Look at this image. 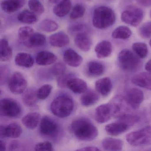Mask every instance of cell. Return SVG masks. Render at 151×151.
<instances>
[{"mask_svg":"<svg viewBox=\"0 0 151 151\" xmlns=\"http://www.w3.org/2000/svg\"><path fill=\"white\" fill-rule=\"evenodd\" d=\"M132 82L139 87L151 90V73L144 72L137 74L132 78Z\"/></svg>","mask_w":151,"mask_h":151,"instance_id":"cell-17","label":"cell"},{"mask_svg":"<svg viewBox=\"0 0 151 151\" xmlns=\"http://www.w3.org/2000/svg\"><path fill=\"white\" fill-rule=\"evenodd\" d=\"M68 87L76 93H83L87 89L86 82L78 78H73L68 83Z\"/></svg>","mask_w":151,"mask_h":151,"instance_id":"cell-22","label":"cell"},{"mask_svg":"<svg viewBox=\"0 0 151 151\" xmlns=\"http://www.w3.org/2000/svg\"><path fill=\"white\" fill-rule=\"evenodd\" d=\"M136 1L142 6L146 7L151 6V0H136Z\"/></svg>","mask_w":151,"mask_h":151,"instance_id":"cell-46","label":"cell"},{"mask_svg":"<svg viewBox=\"0 0 151 151\" xmlns=\"http://www.w3.org/2000/svg\"><path fill=\"white\" fill-rule=\"evenodd\" d=\"M38 99L37 95V91L34 89H29L27 91L23 97L24 103L28 107H32L35 106Z\"/></svg>","mask_w":151,"mask_h":151,"instance_id":"cell-32","label":"cell"},{"mask_svg":"<svg viewBox=\"0 0 151 151\" xmlns=\"http://www.w3.org/2000/svg\"><path fill=\"white\" fill-rule=\"evenodd\" d=\"M66 66L61 62L58 63L54 65L50 69L51 74L56 76H60L66 73Z\"/></svg>","mask_w":151,"mask_h":151,"instance_id":"cell-41","label":"cell"},{"mask_svg":"<svg viewBox=\"0 0 151 151\" xmlns=\"http://www.w3.org/2000/svg\"><path fill=\"white\" fill-rule=\"evenodd\" d=\"M132 31L129 28L124 26H121L116 28L112 34L113 38L116 39L125 40L130 37Z\"/></svg>","mask_w":151,"mask_h":151,"instance_id":"cell-33","label":"cell"},{"mask_svg":"<svg viewBox=\"0 0 151 151\" xmlns=\"http://www.w3.org/2000/svg\"><path fill=\"white\" fill-rule=\"evenodd\" d=\"M40 129L43 135L53 137L58 133L59 127L54 121L47 116H45L40 120Z\"/></svg>","mask_w":151,"mask_h":151,"instance_id":"cell-9","label":"cell"},{"mask_svg":"<svg viewBox=\"0 0 151 151\" xmlns=\"http://www.w3.org/2000/svg\"><path fill=\"white\" fill-rule=\"evenodd\" d=\"M127 142L133 146L144 147L151 145V126H147L132 132L126 136Z\"/></svg>","mask_w":151,"mask_h":151,"instance_id":"cell-5","label":"cell"},{"mask_svg":"<svg viewBox=\"0 0 151 151\" xmlns=\"http://www.w3.org/2000/svg\"><path fill=\"white\" fill-rule=\"evenodd\" d=\"M70 128L74 136L82 141H92L96 138L99 133L97 127L89 119L85 118L74 120Z\"/></svg>","mask_w":151,"mask_h":151,"instance_id":"cell-1","label":"cell"},{"mask_svg":"<svg viewBox=\"0 0 151 151\" xmlns=\"http://www.w3.org/2000/svg\"><path fill=\"white\" fill-rule=\"evenodd\" d=\"M116 16L110 8L101 6L94 9L93 17V24L96 28L105 29L114 23Z\"/></svg>","mask_w":151,"mask_h":151,"instance_id":"cell-2","label":"cell"},{"mask_svg":"<svg viewBox=\"0 0 151 151\" xmlns=\"http://www.w3.org/2000/svg\"><path fill=\"white\" fill-rule=\"evenodd\" d=\"M28 6L31 11L35 14L41 15L45 12L44 5L39 0H29Z\"/></svg>","mask_w":151,"mask_h":151,"instance_id":"cell-37","label":"cell"},{"mask_svg":"<svg viewBox=\"0 0 151 151\" xmlns=\"http://www.w3.org/2000/svg\"><path fill=\"white\" fill-rule=\"evenodd\" d=\"M21 113V107L15 101L8 98L1 100L0 114L1 116L15 117Z\"/></svg>","mask_w":151,"mask_h":151,"instance_id":"cell-7","label":"cell"},{"mask_svg":"<svg viewBox=\"0 0 151 151\" xmlns=\"http://www.w3.org/2000/svg\"><path fill=\"white\" fill-rule=\"evenodd\" d=\"M150 17H151V11H150Z\"/></svg>","mask_w":151,"mask_h":151,"instance_id":"cell-52","label":"cell"},{"mask_svg":"<svg viewBox=\"0 0 151 151\" xmlns=\"http://www.w3.org/2000/svg\"><path fill=\"white\" fill-rule=\"evenodd\" d=\"M46 40V39L45 35L41 33L34 32L25 45L29 47H38L45 45Z\"/></svg>","mask_w":151,"mask_h":151,"instance_id":"cell-31","label":"cell"},{"mask_svg":"<svg viewBox=\"0 0 151 151\" xmlns=\"http://www.w3.org/2000/svg\"><path fill=\"white\" fill-rule=\"evenodd\" d=\"M94 50L97 57L99 59L106 58L112 53V45L109 41L103 40L97 44Z\"/></svg>","mask_w":151,"mask_h":151,"instance_id":"cell-20","label":"cell"},{"mask_svg":"<svg viewBox=\"0 0 151 151\" xmlns=\"http://www.w3.org/2000/svg\"><path fill=\"white\" fill-rule=\"evenodd\" d=\"M75 77V75L71 73H65L63 75L58 76L57 78V85L60 88L68 87L69 81Z\"/></svg>","mask_w":151,"mask_h":151,"instance_id":"cell-40","label":"cell"},{"mask_svg":"<svg viewBox=\"0 0 151 151\" xmlns=\"http://www.w3.org/2000/svg\"><path fill=\"white\" fill-rule=\"evenodd\" d=\"M86 9L84 6L81 4H77L73 7L70 17L72 20H76L83 17L84 15Z\"/></svg>","mask_w":151,"mask_h":151,"instance_id":"cell-38","label":"cell"},{"mask_svg":"<svg viewBox=\"0 0 151 151\" xmlns=\"http://www.w3.org/2000/svg\"><path fill=\"white\" fill-rule=\"evenodd\" d=\"M139 33L142 37L149 38L151 37V22H147L141 25L139 29Z\"/></svg>","mask_w":151,"mask_h":151,"instance_id":"cell-42","label":"cell"},{"mask_svg":"<svg viewBox=\"0 0 151 151\" xmlns=\"http://www.w3.org/2000/svg\"><path fill=\"white\" fill-rule=\"evenodd\" d=\"M70 29L73 32H76L77 34L82 32H86V27L85 25L82 24L73 26Z\"/></svg>","mask_w":151,"mask_h":151,"instance_id":"cell-44","label":"cell"},{"mask_svg":"<svg viewBox=\"0 0 151 151\" xmlns=\"http://www.w3.org/2000/svg\"><path fill=\"white\" fill-rule=\"evenodd\" d=\"M18 143L17 141H13L11 142L9 146V150L14 151L18 148Z\"/></svg>","mask_w":151,"mask_h":151,"instance_id":"cell-48","label":"cell"},{"mask_svg":"<svg viewBox=\"0 0 151 151\" xmlns=\"http://www.w3.org/2000/svg\"><path fill=\"white\" fill-rule=\"evenodd\" d=\"M96 91L103 96L109 94L112 88L111 80L108 77L103 78L96 81L95 84Z\"/></svg>","mask_w":151,"mask_h":151,"instance_id":"cell-21","label":"cell"},{"mask_svg":"<svg viewBox=\"0 0 151 151\" xmlns=\"http://www.w3.org/2000/svg\"><path fill=\"white\" fill-rule=\"evenodd\" d=\"M52 86L49 84L44 85L37 91V95L39 99L45 100L51 94Z\"/></svg>","mask_w":151,"mask_h":151,"instance_id":"cell-39","label":"cell"},{"mask_svg":"<svg viewBox=\"0 0 151 151\" xmlns=\"http://www.w3.org/2000/svg\"><path fill=\"white\" fill-rule=\"evenodd\" d=\"M26 0H4L1 4V9L7 14H12L25 5Z\"/></svg>","mask_w":151,"mask_h":151,"instance_id":"cell-14","label":"cell"},{"mask_svg":"<svg viewBox=\"0 0 151 151\" xmlns=\"http://www.w3.org/2000/svg\"><path fill=\"white\" fill-rule=\"evenodd\" d=\"M57 57L53 53L48 51L40 52L36 56L37 64L41 66H47L55 63L57 61Z\"/></svg>","mask_w":151,"mask_h":151,"instance_id":"cell-19","label":"cell"},{"mask_svg":"<svg viewBox=\"0 0 151 151\" xmlns=\"http://www.w3.org/2000/svg\"><path fill=\"white\" fill-rule=\"evenodd\" d=\"M59 28L58 24L52 20L45 19L43 20L39 24V29L41 31L46 32H55Z\"/></svg>","mask_w":151,"mask_h":151,"instance_id":"cell-34","label":"cell"},{"mask_svg":"<svg viewBox=\"0 0 151 151\" xmlns=\"http://www.w3.org/2000/svg\"><path fill=\"white\" fill-rule=\"evenodd\" d=\"M63 60L69 66L77 68L81 65L83 62V58L73 49H68L64 52Z\"/></svg>","mask_w":151,"mask_h":151,"instance_id":"cell-15","label":"cell"},{"mask_svg":"<svg viewBox=\"0 0 151 151\" xmlns=\"http://www.w3.org/2000/svg\"><path fill=\"white\" fill-rule=\"evenodd\" d=\"M34 32V30L31 27L23 26L19 29L18 32V38L25 45Z\"/></svg>","mask_w":151,"mask_h":151,"instance_id":"cell-35","label":"cell"},{"mask_svg":"<svg viewBox=\"0 0 151 151\" xmlns=\"http://www.w3.org/2000/svg\"><path fill=\"white\" fill-rule=\"evenodd\" d=\"M20 22L25 24H33L38 21V17L35 13L32 11L25 10L21 12L17 17Z\"/></svg>","mask_w":151,"mask_h":151,"instance_id":"cell-30","label":"cell"},{"mask_svg":"<svg viewBox=\"0 0 151 151\" xmlns=\"http://www.w3.org/2000/svg\"><path fill=\"white\" fill-rule=\"evenodd\" d=\"M105 71L104 65L99 62H90L87 67V72L89 76L97 77L101 76Z\"/></svg>","mask_w":151,"mask_h":151,"instance_id":"cell-29","label":"cell"},{"mask_svg":"<svg viewBox=\"0 0 151 151\" xmlns=\"http://www.w3.org/2000/svg\"><path fill=\"white\" fill-rule=\"evenodd\" d=\"M51 110L52 114L60 118L68 117L74 109L73 101L66 96H60L55 98L51 103Z\"/></svg>","mask_w":151,"mask_h":151,"instance_id":"cell-3","label":"cell"},{"mask_svg":"<svg viewBox=\"0 0 151 151\" xmlns=\"http://www.w3.org/2000/svg\"><path fill=\"white\" fill-rule=\"evenodd\" d=\"M125 99L128 105L132 108L137 109L144 100V93L138 88H132L128 92Z\"/></svg>","mask_w":151,"mask_h":151,"instance_id":"cell-11","label":"cell"},{"mask_svg":"<svg viewBox=\"0 0 151 151\" xmlns=\"http://www.w3.org/2000/svg\"><path fill=\"white\" fill-rule=\"evenodd\" d=\"M8 70L5 67L1 68V84L5 83L8 76Z\"/></svg>","mask_w":151,"mask_h":151,"instance_id":"cell-45","label":"cell"},{"mask_svg":"<svg viewBox=\"0 0 151 151\" xmlns=\"http://www.w3.org/2000/svg\"><path fill=\"white\" fill-rule=\"evenodd\" d=\"M36 151H52L54 150L52 145L49 141H44L37 143L34 147Z\"/></svg>","mask_w":151,"mask_h":151,"instance_id":"cell-43","label":"cell"},{"mask_svg":"<svg viewBox=\"0 0 151 151\" xmlns=\"http://www.w3.org/2000/svg\"><path fill=\"white\" fill-rule=\"evenodd\" d=\"M132 48L137 56L141 59L146 57L148 53L147 46L145 43H135L132 45Z\"/></svg>","mask_w":151,"mask_h":151,"instance_id":"cell-36","label":"cell"},{"mask_svg":"<svg viewBox=\"0 0 151 151\" xmlns=\"http://www.w3.org/2000/svg\"><path fill=\"white\" fill-rule=\"evenodd\" d=\"M144 18L142 9L135 6H129L121 15V20L124 23L133 27L140 24Z\"/></svg>","mask_w":151,"mask_h":151,"instance_id":"cell-6","label":"cell"},{"mask_svg":"<svg viewBox=\"0 0 151 151\" xmlns=\"http://www.w3.org/2000/svg\"><path fill=\"white\" fill-rule=\"evenodd\" d=\"M129 127L126 122L119 119L116 122L107 124L105 127V130L109 135L115 136L125 132Z\"/></svg>","mask_w":151,"mask_h":151,"instance_id":"cell-13","label":"cell"},{"mask_svg":"<svg viewBox=\"0 0 151 151\" xmlns=\"http://www.w3.org/2000/svg\"><path fill=\"white\" fill-rule=\"evenodd\" d=\"M139 57L128 49L122 50L118 56V63L120 68L125 71L134 72L141 66Z\"/></svg>","mask_w":151,"mask_h":151,"instance_id":"cell-4","label":"cell"},{"mask_svg":"<svg viewBox=\"0 0 151 151\" xmlns=\"http://www.w3.org/2000/svg\"><path fill=\"white\" fill-rule=\"evenodd\" d=\"M100 149L98 147H95L88 146L83 147L80 149H78L77 151H100Z\"/></svg>","mask_w":151,"mask_h":151,"instance_id":"cell-47","label":"cell"},{"mask_svg":"<svg viewBox=\"0 0 151 151\" xmlns=\"http://www.w3.org/2000/svg\"><path fill=\"white\" fill-rule=\"evenodd\" d=\"M27 86V80L20 72H14L9 78V87L10 91L14 94H20L23 93Z\"/></svg>","mask_w":151,"mask_h":151,"instance_id":"cell-8","label":"cell"},{"mask_svg":"<svg viewBox=\"0 0 151 151\" xmlns=\"http://www.w3.org/2000/svg\"><path fill=\"white\" fill-rule=\"evenodd\" d=\"M49 40L51 45L56 47H64L70 43L69 37L63 32H58L51 35Z\"/></svg>","mask_w":151,"mask_h":151,"instance_id":"cell-18","label":"cell"},{"mask_svg":"<svg viewBox=\"0 0 151 151\" xmlns=\"http://www.w3.org/2000/svg\"><path fill=\"white\" fill-rule=\"evenodd\" d=\"M102 146L105 150L107 151H120L122 148L123 142L120 139L106 138L102 140Z\"/></svg>","mask_w":151,"mask_h":151,"instance_id":"cell-25","label":"cell"},{"mask_svg":"<svg viewBox=\"0 0 151 151\" xmlns=\"http://www.w3.org/2000/svg\"><path fill=\"white\" fill-rule=\"evenodd\" d=\"M71 8L70 0H62L54 7L53 11L55 15L59 17H64L68 14Z\"/></svg>","mask_w":151,"mask_h":151,"instance_id":"cell-26","label":"cell"},{"mask_svg":"<svg viewBox=\"0 0 151 151\" xmlns=\"http://www.w3.org/2000/svg\"><path fill=\"white\" fill-rule=\"evenodd\" d=\"M41 119V116L37 112L30 113L24 116L22 119L23 124L28 129H35L38 125Z\"/></svg>","mask_w":151,"mask_h":151,"instance_id":"cell-23","label":"cell"},{"mask_svg":"<svg viewBox=\"0 0 151 151\" xmlns=\"http://www.w3.org/2000/svg\"><path fill=\"white\" fill-rule=\"evenodd\" d=\"M113 116V109L110 103L100 105L95 109V120L99 123L106 122Z\"/></svg>","mask_w":151,"mask_h":151,"instance_id":"cell-10","label":"cell"},{"mask_svg":"<svg viewBox=\"0 0 151 151\" xmlns=\"http://www.w3.org/2000/svg\"><path fill=\"white\" fill-rule=\"evenodd\" d=\"M145 68L146 70L147 71L151 73V60L148 61L145 65Z\"/></svg>","mask_w":151,"mask_h":151,"instance_id":"cell-50","label":"cell"},{"mask_svg":"<svg viewBox=\"0 0 151 151\" xmlns=\"http://www.w3.org/2000/svg\"><path fill=\"white\" fill-rule=\"evenodd\" d=\"M15 63L17 65L20 67L30 68L33 66L34 60L29 54L20 52L16 56Z\"/></svg>","mask_w":151,"mask_h":151,"instance_id":"cell-24","label":"cell"},{"mask_svg":"<svg viewBox=\"0 0 151 151\" xmlns=\"http://www.w3.org/2000/svg\"><path fill=\"white\" fill-rule=\"evenodd\" d=\"M13 55V51L5 39H2L0 41V60L2 62H7L10 60Z\"/></svg>","mask_w":151,"mask_h":151,"instance_id":"cell-27","label":"cell"},{"mask_svg":"<svg viewBox=\"0 0 151 151\" xmlns=\"http://www.w3.org/2000/svg\"><path fill=\"white\" fill-rule=\"evenodd\" d=\"M149 45L151 47V39L150 40V41H149Z\"/></svg>","mask_w":151,"mask_h":151,"instance_id":"cell-51","label":"cell"},{"mask_svg":"<svg viewBox=\"0 0 151 151\" xmlns=\"http://www.w3.org/2000/svg\"><path fill=\"white\" fill-rule=\"evenodd\" d=\"M6 148V143L2 140L0 141V150L1 151H5Z\"/></svg>","mask_w":151,"mask_h":151,"instance_id":"cell-49","label":"cell"},{"mask_svg":"<svg viewBox=\"0 0 151 151\" xmlns=\"http://www.w3.org/2000/svg\"><path fill=\"white\" fill-rule=\"evenodd\" d=\"M22 132L20 124L12 123L8 125H1L0 127V137L1 138L8 137L16 138L19 137Z\"/></svg>","mask_w":151,"mask_h":151,"instance_id":"cell-12","label":"cell"},{"mask_svg":"<svg viewBox=\"0 0 151 151\" xmlns=\"http://www.w3.org/2000/svg\"><path fill=\"white\" fill-rule=\"evenodd\" d=\"M99 99V94L93 91H86L80 99L83 106L89 107L95 104Z\"/></svg>","mask_w":151,"mask_h":151,"instance_id":"cell-28","label":"cell"},{"mask_svg":"<svg viewBox=\"0 0 151 151\" xmlns=\"http://www.w3.org/2000/svg\"><path fill=\"white\" fill-rule=\"evenodd\" d=\"M76 45L81 51L88 52L92 45V41L86 32L78 33L75 39Z\"/></svg>","mask_w":151,"mask_h":151,"instance_id":"cell-16","label":"cell"}]
</instances>
